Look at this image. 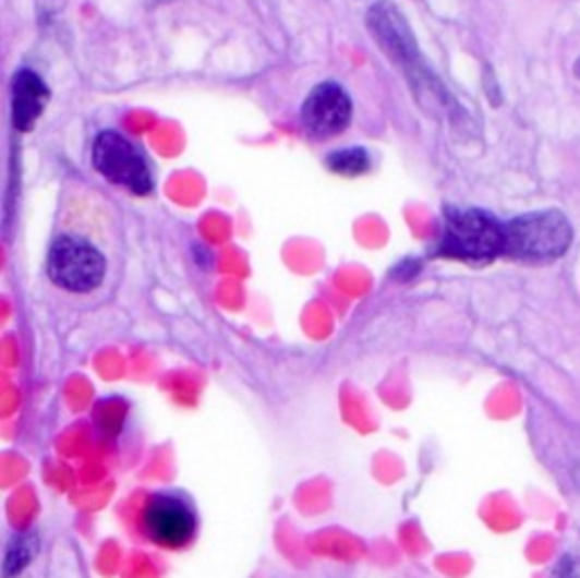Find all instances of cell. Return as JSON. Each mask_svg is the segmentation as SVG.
Listing matches in <instances>:
<instances>
[{
	"instance_id": "3",
	"label": "cell",
	"mask_w": 580,
	"mask_h": 578,
	"mask_svg": "<svg viewBox=\"0 0 580 578\" xmlns=\"http://www.w3.org/2000/svg\"><path fill=\"white\" fill-rule=\"evenodd\" d=\"M46 269L50 280L61 289L86 294L105 280L107 261L90 242L75 236H61L48 251Z\"/></svg>"
},
{
	"instance_id": "6",
	"label": "cell",
	"mask_w": 580,
	"mask_h": 578,
	"mask_svg": "<svg viewBox=\"0 0 580 578\" xmlns=\"http://www.w3.org/2000/svg\"><path fill=\"white\" fill-rule=\"evenodd\" d=\"M301 118L310 134L318 139L337 136L348 130L352 120L350 95L337 82H321L307 93Z\"/></svg>"
},
{
	"instance_id": "5",
	"label": "cell",
	"mask_w": 580,
	"mask_h": 578,
	"mask_svg": "<svg viewBox=\"0 0 580 578\" xmlns=\"http://www.w3.org/2000/svg\"><path fill=\"white\" fill-rule=\"evenodd\" d=\"M143 531L158 547L181 550L197 533V513L177 493H156L145 504Z\"/></svg>"
},
{
	"instance_id": "7",
	"label": "cell",
	"mask_w": 580,
	"mask_h": 578,
	"mask_svg": "<svg viewBox=\"0 0 580 578\" xmlns=\"http://www.w3.org/2000/svg\"><path fill=\"white\" fill-rule=\"evenodd\" d=\"M50 100L44 80L32 71H19L12 82V122L16 132H29Z\"/></svg>"
},
{
	"instance_id": "9",
	"label": "cell",
	"mask_w": 580,
	"mask_h": 578,
	"mask_svg": "<svg viewBox=\"0 0 580 578\" xmlns=\"http://www.w3.org/2000/svg\"><path fill=\"white\" fill-rule=\"evenodd\" d=\"M29 561H32V542L25 535L14 538L5 556V576L8 578L19 576L29 565Z\"/></svg>"
},
{
	"instance_id": "1",
	"label": "cell",
	"mask_w": 580,
	"mask_h": 578,
	"mask_svg": "<svg viewBox=\"0 0 580 578\" xmlns=\"http://www.w3.org/2000/svg\"><path fill=\"white\" fill-rule=\"evenodd\" d=\"M506 224L479 208H447L436 253L463 263H491L504 255Z\"/></svg>"
},
{
	"instance_id": "4",
	"label": "cell",
	"mask_w": 580,
	"mask_h": 578,
	"mask_svg": "<svg viewBox=\"0 0 580 578\" xmlns=\"http://www.w3.org/2000/svg\"><path fill=\"white\" fill-rule=\"evenodd\" d=\"M93 168L107 181L136 195H149L154 179L143 154L118 132H102L93 143Z\"/></svg>"
},
{
	"instance_id": "2",
	"label": "cell",
	"mask_w": 580,
	"mask_h": 578,
	"mask_svg": "<svg viewBox=\"0 0 580 578\" xmlns=\"http://www.w3.org/2000/svg\"><path fill=\"white\" fill-rule=\"evenodd\" d=\"M573 240L569 219L560 210L515 217L504 231V255L524 263H549L567 253Z\"/></svg>"
},
{
	"instance_id": "8",
	"label": "cell",
	"mask_w": 580,
	"mask_h": 578,
	"mask_svg": "<svg viewBox=\"0 0 580 578\" xmlns=\"http://www.w3.org/2000/svg\"><path fill=\"white\" fill-rule=\"evenodd\" d=\"M328 168L343 177H358L371 168V158L366 149H358V147L341 149V152H333V156L328 158Z\"/></svg>"
},
{
	"instance_id": "10",
	"label": "cell",
	"mask_w": 580,
	"mask_h": 578,
	"mask_svg": "<svg viewBox=\"0 0 580 578\" xmlns=\"http://www.w3.org/2000/svg\"><path fill=\"white\" fill-rule=\"evenodd\" d=\"M554 578H580L578 571H576V565L571 558H563L558 569H556V576Z\"/></svg>"
}]
</instances>
